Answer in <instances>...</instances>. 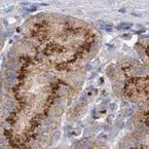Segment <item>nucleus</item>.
<instances>
[{"instance_id": "f257e3e1", "label": "nucleus", "mask_w": 149, "mask_h": 149, "mask_svg": "<svg viewBox=\"0 0 149 149\" xmlns=\"http://www.w3.org/2000/svg\"><path fill=\"white\" fill-rule=\"evenodd\" d=\"M78 43L73 20L58 13H36L21 26L1 67V149L47 148L74 93Z\"/></svg>"}, {"instance_id": "f03ea898", "label": "nucleus", "mask_w": 149, "mask_h": 149, "mask_svg": "<svg viewBox=\"0 0 149 149\" xmlns=\"http://www.w3.org/2000/svg\"><path fill=\"white\" fill-rule=\"evenodd\" d=\"M5 42H6V33H5V30H4V28H3V26L0 24V52L2 51Z\"/></svg>"}, {"instance_id": "7ed1b4c3", "label": "nucleus", "mask_w": 149, "mask_h": 149, "mask_svg": "<svg viewBox=\"0 0 149 149\" xmlns=\"http://www.w3.org/2000/svg\"><path fill=\"white\" fill-rule=\"evenodd\" d=\"M3 97V76H2V68L0 67V105L2 102Z\"/></svg>"}]
</instances>
